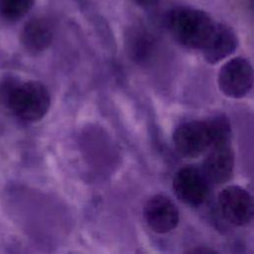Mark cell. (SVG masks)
I'll use <instances>...</instances> for the list:
<instances>
[{"label": "cell", "mask_w": 254, "mask_h": 254, "mask_svg": "<svg viewBox=\"0 0 254 254\" xmlns=\"http://www.w3.org/2000/svg\"><path fill=\"white\" fill-rule=\"evenodd\" d=\"M166 24L171 35L182 46L201 50L216 23L202 10L179 6L169 11Z\"/></svg>", "instance_id": "1"}, {"label": "cell", "mask_w": 254, "mask_h": 254, "mask_svg": "<svg viewBox=\"0 0 254 254\" xmlns=\"http://www.w3.org/2000/svg\"><path fill=\"white\" fill-rule=\"evenodd\" d=\"M5 105L21 120L35 122L41 120L49 111L51 95L48 88L39 81H17Z\"/></svg>", "instance_id": "2"}, {"label": "cell", "mask_w": 254, "mask_h": 254, "mask_svg": "<svg viewBox=\"0 0 254 254\" xmlns=\"http://www.w3.org/2000/svg\"><path fill=\"white\" fill-rule=\"evenodd\" d=\"M176 150L184 157L196 158L213 144L209 120H192L179 125L173 134Z\"/></svg>", "instance_id": "3"}, {"label": "cell", "mask_w": 254, "mask_h": 254, "mask_svg": "<svg viewBox=\"0 0 254 254\" xmlns=\"http://www.w3.org/2000/svg\"><path fill=\"white\" fill-rule=\"evenodd\" d=\"M218 87L231 98L244 97L253 84V68L250 62L241 57L226 62L218 72Z\"/></svg>", "instance_id": "4"}, {"label": "cell", "mask_w": 254, "mask_h": 254, "mask_svg": "<svg viewBox=\"0 0 254 254\" xmlns=\"http://www.w3.org/2000/svg\"><path fill=\"white\" fill-rule=\"evenodd\" d=\"M173 190L182 202L195 207L201 205L208 196L209 182L201 170L193 166H185L175 174Z\"/></svg>", "instance_id": "5"}, {"label": "cell", "mask_w": 254, "mask_h": 254, "mask_svg": "<svg viewBox=\"0 0 254 254\" xmlns=\"http://www.w3.org/2000/svg\"><path fill=\"white\" fill-rule=\"evenodd\" d=\"M218 206L222 216L232 225L245 226L253 218L252 195L239 186H228L218 193Z\"/></svg>", "instance_id": "6"}, {"label": "cell", "mask_w": 254, "mask_h": 254, "mask_svg": "<svg viewBox=\"0 0 254 254\" xmlns=\"http://www.w3.org/2000/svg\"><path fill=\"white\" fill-rule=\"evenodd\" d=\"M143 215L149 228L159 234L174 230L180 221V212L174 201L164 195L156 194L146 202Z\"/></svg>", "instance_id": "7"}, {"label": "cell", "mask_w": 254, "mask_h": 254, "mask_svg": "<svg viewBox=\"0 0 254 254\" xmlns=\"http://www.w3.org/2000/svg\"><path fill=\"white\" fill-rule=\"evenodd\" d=\"M234 170V152L230 142L214 144L202 163V173L209 183L221 185L228 182Z\"/></svg>", "instance_id": "8"}, {"label": "cell", "mask_w": 254, "mask_h": 254, "mask_svg": "<svg viewBox=\"0 0 254 254\" xmlns=\"http://www.w3.org/2000/svg\"><path fill=\"white\" fill-rule=\"evenodd\" d=\"M238 40L234 31L220 23H216L212 34L201 49L204 60L209 64H216L234 53Z\"/></svg>", "instance_id": "9"}, {"label": "cell", "mask_w": 254, "mask_h": 254, "mask_svg": "<svg viewBox=\"0 0 254 254\" xmlns=\"http://www.w3.org/2000/svg\"><path fill=\"white\" fill-rule=\"evenodd\" d=\"M54 37L53 27L45 18H33L24 26L21 33V42L31 53H40L46 50Z\"/></svg>", "instance_id": "10"}, {"label": "cell", "mask_w": 254, "mask_h": 254, "mask_svg": "<svg viewBox=\"0 0 254 254\" xmlns=\"http://www.w3.org/2000/svg\"><path fill=\"white\" fill-rule=\"evenodd\" d=\"M35 0H0V13L9 21H17L32 8Z\"/></svg>", "instance_id": "11"}, {"label": "cell", "mask_w": 254, "mask_h": 254, "mask_svg": "<svg viewBox=\"0 0 254 254\" xmlns=\"http://www.w3.org/2000/svg\"><path fill=\"white\" fill-rule=\"evenodd\" d=\"M134 1L141 6H150V5H154L159 0H134Z\"/></svg>", "instance_id": "12"}, {"label": "cell", "mask_w": 254, "mask_h": 254, "mask_svg": "<svg viewBox=\"0 0 254 254\" xmlns=\"http://www.w3.org/2000/svg\"><path fill=\"white\" fill-rule=\"evenodd\" d=\"M189 252H195V253H213L215 252L212 249L209 248H196V249H191Z\"/></svg>", "instance_id": "13"}]
</instances>
